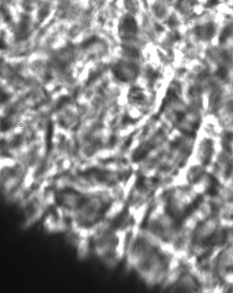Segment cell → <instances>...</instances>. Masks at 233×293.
<instances>
[{
  "label": "cell",
  "mask_w": 233,
  "mask_h": 293,
  "mask_svg": "<svg viewBox=\"0 0 233 293\" xmlns=\"http://www.w3.org/2000/svg\"><path fill=\"white\" fill-rule=\"evenodd\" d=\"M217 3H218V0H209L208 3H207V6H213Z\"/></svg>",
  "instance_id": "cell-11"
},
{
  "label": "cell",
  "mask_w": 233,
  "mask_h": 293,
  "mask_svg": "<svg viewBox=\"0 0 233 293\" xmlns=\"http://www.w3.org/2000/svg\"><path fill=\"white\" fill-rule=\"evenodd\" d=\"M174 38L175 40H179L181 39V36L179 35V34H176L174 36Z\"/></svg>",
  "instance_id": "cell-16"
},
{
  "label": "cell",
  "mask_w": 233,
  "mask_h": 293,
  "mask_svg": "<svg viewBox=\"0 0 233 293\" xmlns=\"http://www.w3.org/2000/svg\"><path fill=\"white\" fill-rule=\"evenodd\" d=\"M227 74H228V70H227V69L225 67H220L216 71V75L217 76H219L221 79L226 78V76H227Z\"/></svg>",
  "instance_id": "cell-6"
},
{
  "label": "cell",
  "mask_w": 233,
  "mask_h": 293,
  "mask_svg": "<svg viewBox=\"0 0 233 293\" xmlns=\"http://www.w3.org/2000/svg\"><path fill=\"white\" fill-rule=\"evenodd\" d=\"M24 123L23 122H19V124H18V126H19V127L21 128H22L24 127Z\"/></svg>",
  "instance_id": "cell-18"
},
{
  "label": "cell",
  "mask_w": 233,
  "mask_h": 293,
  "mask_svg": "<svg viewBox=\"0 0 233 293\" xmlns=\"http://www.w3.org/2000/svg\"><path fill=\"white\" fill-rule=\"evenodd\" d=\"M139 224L127 202L122 210L90 235L79 254L83 256L90 254L108 267L116 266L125 260L131 232Z\"/></svg>",
  "instance_id": "cell-2"
},
{
  "label": "cell",
  "mask_w": 233,
  "mask_h": 293,
  "mask_svg": "<svg viewBox=\"0 0 233 293\" xmlns=\"http://www.w3.org/2000/svg\"><path fill=\"white\" fill-rule=\"evenodd\" d=\"M185 114H184L183 112H177V113H176V118H177V120L179 122L182 121V120L184 119V118H185Z\"/></svg>",
  "instance_id": "cell-9"
},
{
  "label": "cell",
  "mask_w": 233,
  "mask_h": 293,
  "mask_svg": "<svg viewBox=\"0 0 233 293\" xmlns=\"http://www.w3.org/2000/svg\"><path fill=\"white\" fill-rule=\"evenodd\" d=\"M51 200V183L36 184L19 202L24 226L28 228L43 220L50 207Z\"/></svg>",
  "instance_id": "cell-4"
},
{
  "label": "cell",
  "mask_w": 233,
  "mask_h": 293,
  "mask_svg": "<svg viewBox=\"0 0 233 293\" xmlns=\"http://www.w3.org/2000/svg\"><path fill=\"white\" fill-rule=\"evenodd\" d=\"M199 127H200V124H199L198 122H195V123H194V124H192V128H193L194 130H198Z\"/></svg>",
  "instance_id": "cell-13"
},
{
  "label": "cell",
  "mask_w": 233,
  "mask_h": 293,
  "mask_svg": "<svg viewBox=\"0 0 233 293\" xmlns=\"http://www.w3.org/2000/svg\"><path fill=\"white\" fill-rule=\"evenodd\" d=\"M156 29L158 31V32H161V31H163V27H161V26L160 25H158V24H156Z\"/></svg>",
  "instance_id": "cell-14"
},
{
  "label": "cell",
  "mask_w": 233,
  "mask_h": 293,
  "mask_svg": "<svg viewBox=\"0 0 233 293\" xmlns=\"http://www.w3.org/2000/svg\"><path fill=\"white\" fill-rule=\"evenodd\" d=\"M207 75H208L206 73H203L200 74V75H199V77H200V79H204V78H205Z\"/></svg>",
  "instance_id": "cell-15"
},
{
  "label": "cell",
  "mask_w": 233,
  "mask_h": 293,
  "mask_svg": "<svg viewBox=\"0 0 233 293\" xmlns=\"http://www.w3.org/2000/svg\"><path fill=\"white\" fill-rule=\"evenodd\" d=\"M12 124L10 123V122L8 120H1V130L2 131H7L8 130L10 127H11Z\"/></svg>",
  "instance_id": "cell-7"
},
{
  "label": "cell",
  "mask_w": 233,
  "mask_h": 293,
  "mask_svg": "<svg viewBox=\"0 0 233 293\" xmlns=\"http://www.w3.org/2000/svg\"><path fill=\"white\" fill-rule=\"evenodd\" d=\"M128 193L83 188L70 182L51 183V202L43 221L49 230L70 234L83 249L90 235L122 210Z\"/></svg>",
  "instance_id": "cell-1"
},
{
  "label": "cell",
  "mask_w": 233,
  "mask_h": 293,
  "mask_svg": "<svg viewBox=\"0 0 233 293\" xmlns=\"http://www.w3.org/2000/svg\"><path fill=\"white\" fill-rule=\"evenodd\" d=\"M37 126H38V128H42L43 127V122L42 121H39L38 122V124H37Z\"/></svg>",
  "instance_id": "cell-17"
},
{
  "label": "cell",
  "mask_w": 233,
  "mask_h": 293,
  "mask_svg": "<svg viewBox=\"0 0 233 293\" xmlns=\"http://www.w3.org/2000/svg\"><path fill=\"white\" fill-rule=\"evenodd\" d=\"M127 267L148 285L159 283L167 267L162 242L138 225L131 232L125 253Z\"/></svg>",
  "instance_id": "cell-3"
},
{
  "label": "cell",
  "mask_w": 233,
  "mask_h": 293,
  "mask_svg": "<svg viewBox=\"0 0 233 293\" xmlns=\"http://www.w3.org/2000/svg\"><path fill=\"white\" fill-rule=\"evenodd\" d=\"M230 34H231V29L229 27L224 28V29L222 31L221 34L220 38H219L220 42V43H223L224 42L226 41L227 38H228V36L230 35Z\"/></svg>",
  "instance_id": "cell-5"
},
{
  "label": "cell",
  "mask_w": 233,
  "mask_h": 293,
  "mask_svg": "<svg viewBox=\"0 0 233 293\" xmlns=\"http://www.w3.org/2000/svg\"><path fill=\"white\" fill-rule=\"evenodd\" d=\"M168 24L170 27H174V26H175L177 24V23H176V19H174V17H171V18L168 20Z\"/></svg>",
  "instance_id": "cell-10"
},
{
  "label": "cell",
  "mask_w": 233,
  "mask_h": 293,
  "mask_svg": "<svg viewBox=\"0 0 233 293\" xmlns=\"http://www.w3.org/2000/svg\"><path fill=\"white\" fill-rule=\"evenodd\" d=\"M226 138L228 140H232L233 139V133H228L226 134Z\"/></svg>",
  "instance_id": "cell-12"
},
{
  "label": "cell",
  "mask_w": 233,
  "mask_h": 293,
  "mask_svg": "<svg viewBox=\"0 0 233 293\" xmlns=\"http://www.w3.org/2000/svg\"><path fill=\"white\" fill-rule=\"evenodd\" d=\"M207 34L208 35V36H212L215 32V28H214L213 25L212 23L208 24L207 27Z\"/></svg>",
  "instance_id": "cell-8"
}]
</instances>
